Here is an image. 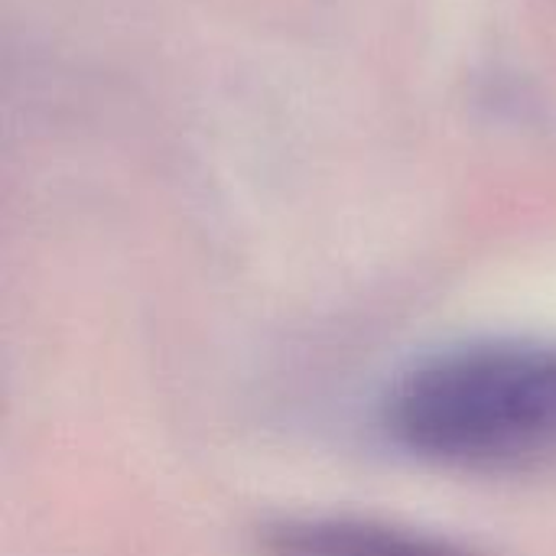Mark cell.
Returning <instances> with one entry per match:
<instances>
[{
    "mask_svg": "<svg viewBox=\"0 0 556 556\" xmlns=\"http://www.w3.org/2000/svg\"><path fill=\"white\" fill-rule=\"evenodd\" d=\"M391 437L466 469L556 459V345L489 342L424 362L391 394Z\"/></svg>",
    "mask_w": 556,
    "mask_h": 556,
    "instance_id": "cell-1",
    "label": "cell"
},
{
    "mask_svg": "<svg viewBox=\"0 0 556 556\" xmlns=\"http://www.w3.org/2000/svg\"><path fill=\"white\" fill-rule=\"evenodd\" d=\"M274 556H479L446 538L362 518H306L270 534Z\"/></svg>",
    "mask_w": 556,
    "mask_h": 556,
    "instance_id": "cell-2",
    "label": "cell"
}]
</instances>
